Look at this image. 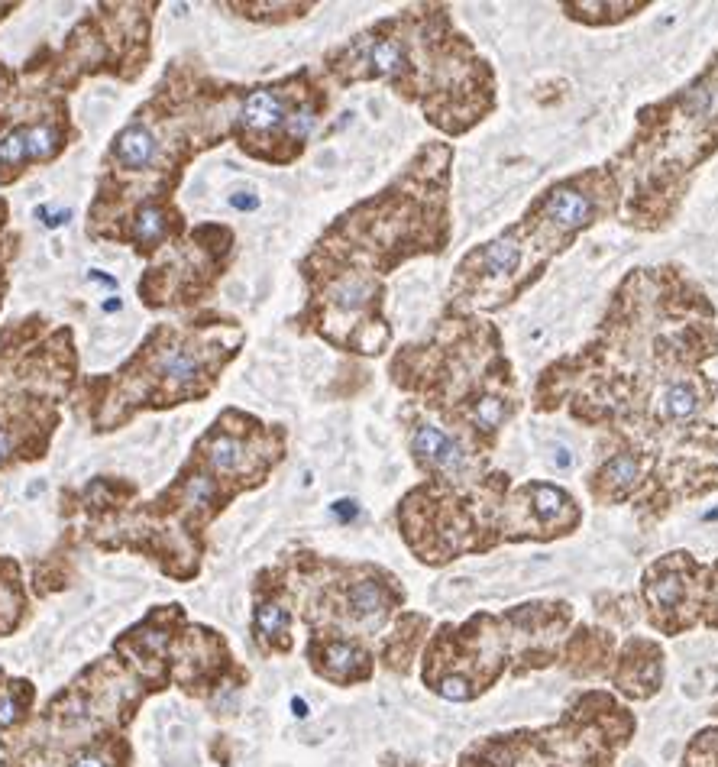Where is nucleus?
Returning <instances> with one entry per match:
<instances>
[{
	"label": "nucleus",
	"mask_w": 718,
	"mask_h": 767,
	"mask_svg": "<svg viewBox=\"0 0 718 767\" xmlns=\"http://www.w3.org/2000/svg\"><path fill=\"white\" fill-rule=\"evenodd\" d=\"M583 525V505L547 479L512 486L502 509V541H554Z\"/></svg>",
	"instance_id": "f3484780"
},
{
	"label": "nucleus",
	"mask_w": 718,
	"mask_h": 767,
	"mask_svg": "<svg viewBox=\"0 0 718 767\" xmlns=\"http://www.w3.org/2000/svg\"><path fill=\"white\" fill-rule=\"evenodd\" d=\"M647 479V447L638 434H609V454L586 479L589 499L599 505H628L641 496Z\"/></svg>",
	"instance_id": "6ab92c4d"
},
{
	"label": "nucleus",
	"mask_w": 718,
	"mask_h": 767,
	"mask_svg": "<svg viewBox=\"0 0 718 767\" xmlns=\"http://www.w3.org/2000/svg\"><path fill=\"white\" fill-rule=\"evenodd\" d=\"M159 0L146 4H98L65 36L59 49H36L23 78L36 88L72 94L85 78L114 75L123 85L140 81L153 62V20Z\"/></svg>",
	"instance_id": "f8f14e48"
},
{
	"label": "nucleus",
	"mask_w": 718,
	"mask_h": 767,
	"mask_svg": "<svg viewBox=\"0 0 718 767\" xmlns=\"http://www.w3.org/2000/svg\"><path fill=\"white\" fill-rule=\"evenodd\" d=\"M288 450L285 424H266L262 418L243 412V408H224L195 444L191 454L178 467L175 479L156 499L143 502L140 509H127L120 496L127 492V479L120 476H94L78 492V499L91 509H114L130 515L133 534L153 538V560H159L169 577L191 580L198 577L204 557V531L227 505L269 483L279 470ZM136 541V544H140ZM133 544V551H136Z\"/></svg>",
	"instance_id": "20e7f679"
},
{
	"label": "nucleus",
	"mask_w": 718,
	"mask_h": 767,
	"mask_svg": "<svg viewBox=\"0 0 718 767\" xmlns=\"http://www.w3.org/2000/svg\"><path fill=\"white\" fill-rule=\"evenodd\" d=\"M246 344L233 314L198 311L188 321L156 324L127 360L107 376L78 379L75 405L94 434H114L143 412L204 402Z\"/></svg>",
	"instance_id": "0eeeda50"
},
{
	"label": "nucleus",
	"mask_w": 718,
	"mask_h": 767,
	"mask_svg": "<svg viewBox=\"0 0 718 767\" xmlns=\"http://www.w3.org/2000/svg\"><path fill=\"white\" fill-rule=\"evenodd\" d=\"M330 111V88L314 68L250 85L243 91L230 140L256 162L285 169L305 156L317 123Z\"/></svg>",
	"instance_id": "ddd939ff"
},
{
	"label": "nucleus",
	"mask_w": 718,
	"mask_h": 767,
	"mask_svg": "<svg viewBox=\"0 0 718 767\" xmlns=\"http://www.w3.org/2000/svg\"><path fill=\"white\" fill-rule=\"evenodd\" d=\"M402 424L408 431V454L427 483L466 486L492 470L486 460L469 454L457 437L440 428V424H434L431 415L414 402L402 408Z\"/></svg>",
	"instance_id": "a211bd4d"
},
{
	"label": "nucleus",
	"mask_w": 718,
	"mask_h": 767,
	"mask_svg": "<svg viewBox=\"0 0 718 767\" xmlns=\"http://www.w3.org/2000/svg\"><path fill=\"white\" fill-rule=\"evenodd\" d=\"M334 515H340L343 522H350V518H356V502H350V499L334 502Z\"/></svg>",
	"instance_id": "c85d7f7f"
},
{
	"label": "nucleus",
	"mask_w": 718,
	"mask_h": 767,
	"mask_svg": "<svg viewBox=\"0 0 718 767\" xmlns=\"http://www.w3.org/2000/svg\"><path fill=\"white\" fill-rule=\"evenodd\" d=\"M33 696L36 690L30 680H7V674L0 670V732H10L13 725L30 716Z\"/></svg>",
	"instance_id": "b1692460"
},
{
	"label": "nucleus",
	"mask_w": 718,
	"mask_h": 767,
	"mask_svg": "<svg viewBox=\"0 0 718 767\" xmlns=\"http://www.w3.org/2000/svg\"><path fill=\"white\" fill-rule=\"evenodd\" d=\"M647 7H651L647 0H641V4H570V0H566L563 4L566 17L576 20V23H586V26L621 23V20H628V17H634V13H641Z\"/></svg>",
	"instance_id": "393cba45"
},
{
	"label": "nucleus",
	"mask_w": 718,
	"mask_h": 767,
	"mask_svg": "<svg viewBox=\"0 0 718 767\" xmlns=\"http://www.w3.org/2000/svg\"><path fill=\"white\" fill-rule=\"evenodd\" d=\"M237 256V234L227 224L191 227L182 240L169 243L143 272L136 295L153 311L198 308L217 292L220 279Z\"/></svg>",
	"instance_id": "4468645a"
},
{
	"label": "nucleus",
	"mask_w": 718,
	"mask_h": 767,
	"mask_svg": "<svg viewBox=\"0 0 718 767\" xmlns=\"http://www.w3.org/2000/svg\"><path fill=\"white\" fill-rule=\"evenodd\" d=\"M570 619L566 602H524L502 619L479 612L463 628L444 625L424 651V683L450 703L476 700L515 657L528 667L554 664Z\"/></svg>",
	"instance_id": "9d476101"
},
{
	"label": "nucleus",
	"mask_w": 718,
	"mask_h": 767,
	"mask_svg": "<svg viewBox=\"0 0 718 767\" xmlns=\"http://www.w3.org/2000/svg\"><path fill=\"white\" fill-rule=\"evenodd\" d=\"M715 311L680 266L631 269L583 347L541 369L531 408L605 434H660L670 386L696 379L718 347Z\"/></svg>",
	"instance_id": "f257e3e1"
},
{
	"label": "nucleus",
	"mask_w": 718,
	"mask_h": 767,
	"mask_svg": "<svg viewBox=\"0 0 718 767\" xmlns=\"http://www.w3.org/2000/svg\"><path fill=\"white\" fill-rule=\"evenodd\" d=\"M4 564H7V560H0V570H4Z\"/></svg>",
	"instance_id": "473e14b6"
},
{
	"label": "nucleus",
	"mask_w": 718,
	"mask_h": 767,
	"mask_svg": "<svg viewBox=\"0 0 718 767\" xmlns=\"http://www.w3.org/2000/svg\"><path fill=\"white\" fill-rule=\"evenodd\" d=\"M78 136L68 94L23 88L7 127L0 130V188L17 185L30 169L55 162Z\"/></svg>",
	"instance_id": "dca6fc26"
},
{
	"label": "nucleus",
	"mask_w": 718,
	"mask_h": 767,
	"mask_svg": "<svg viewBox=\"0 0 718 767\" xmlns=\"http://www.w3.org/2000/svg\"><path fill=\"white\" fill-rule=\"evenodd\" d=\"M65 767H123V758L117 755L114 745L91 742V745H81L75 755L68 758Z\"/></svg>",
	"instance_id": "bb28decb"
},
{
	"label": "nucleus",
	"mask_w": 718,
	"mask_h": 767,
	"mask_svg": "<svg viewBox=\"0 0 718 767\" xmlns=\"http://www.w3.org/2000/svg\"><path fill=\"white\" fill-rule=\"evenodd\" d=\"M253 638L262 654L292 651V602H288V573L269 567L256 577Z\"/></svg>",
	"instance_id": "412c9836"
},
{
	"label": "nucleus",
	"mask_w": 718,
	"mask_h": 767,
	"mask_svg": "<svg viewBox=\"0 0 718 767\" xmlns=\"http://www.w3.org/2000/svg\"><path fill=\"white\" fill-rule=\"evenodd\" d=\"M389 376L486 463L524 405L499 324L450 305L424 340L395 350Z\"/></svg>",
	"instance_id": "423d86ee"
},
{
	"label": "nucleus",
	"mask_w": 718,
	"mask_h": 767,
	"mask_svg": "<svg viewBox=\"0 0 718 767\" xmlns=\"http://www.w3.org/2000/svg\"><path fill=\"white\" fill-rule=\"evenodd\" d=\"M292 709H295V716H298V719H305V716H308V703H305V700H295V703H292Z\"/></svg>",
	"instance_id": "c756f323"
},
{
	"label": "nucleus",
	"mask_w": 718,
	"mask_h": 767,
	"mask_svg": "<svg viewBox=\"0 0 718 767\" xmlns=\"http://www.w3.org/2000/svg\"><path fill=\"white\" fill-rule=\"evenodd\" d=\"M453 159V143H421L389 185L321 230L298 263L308 292L288 321L298 334L353 356H382L392 347L389 276L418 256H440L453 240Z\"/></svg>",
	"instance_id": "f03ea898"
},
{
	"label": "nucleus",
	"mask_w": 718,
	"mask_h": 767,
	"mask_svg": "<svg viewBox=\"0 0 718 767\" xmlns=\"http://www.w3.org/2000/svg\"><path fill=\"white\" fill-rule=\"evenodd\" d=\"M308 661L317 677L337 683V687L366 683L376 670V657L369 654V648H363V641L337 635H311Z\"/></svg>",
	"instance_id": "4be33fe9"
},
{
	"label": "nucleus",
	"mask_w": 718,
	"mask_h": 767,
	"mask_svg": "<svg viewBox=\"0 0 718 767\" xmlns=\"http://www.w3.org/2000/svg\"><path fill=\"white\" fill-rule=\"evenodd\" d=\"M13 10H20V4H0V23H4V20L10 17Z\"/></svg>",
	"instance_id": "7c9ffc66"
},
{
	"label": "nucleus",
	"mask_w": 718,
	"mask_h": 767,
	"mask_svg": "<svg viewBox=\"0 0 718 767\" xmlns=\"http://www.w3.org/2000/svg\"><path fill=\"white\" fill-rule=\"evenodd\" d=\"M327 88L389 85L450 140H460L499 107V78L447 4H411L369 23L321 59Z\"/></svg>",
	"instance_id": "7ed1b4c3"
},
{
	"label": "nucleus",
	"mask_w": 718,
	"mask_h": 767,
	"mask_svg": "<svg viewBox=\"0 0 718 767\" xmlns=\"http://www.w3.org/2000/svg\"><path fill=\"white\" fill-rule=\"evenodd\" d=\"M718 149V56L686 88L644 104L631 140L605 162L621 188V224L664 230L689 191V178Z\"/></svg>",
	"instance_id": "6e6552de"
},
{
	"label": "nucleus",
	"mask_w": 718,
	"mask_h": 767,
	"mask_svg": "<svg viewBox=\"0 0 718 767\" xmlns=\"http://www.w3.org/2000/svg\"><path fill=\"white\" fill-rule=\"evenodd\" d=\"M237 208H256V198H233Z\"/></svg>",
	"instance_id": "2f4dec72"
},
{
	"label": "nucleus",
	"mask_w": 718,
	"mask_h": 767,
	"mask_svg": "<svg viewBox=\"0 0 718 767\" xmlns=\"http://www.w3.org/2000/svg\"><path fill=\"white\" fill-rule=\"evenodd\" d=\"M334 580L321 583V593L305 609V622L311 635H379L392 615L402 609L405 590L389 570L372 564H337L330 560Z\"/></svg>",
	"instance_id": "2eb2a0df"
},
{
	"label": "nucleus",
	"mask_w": 718,
	"mask_h": 767,
	"mask_svg": "<svg viewBox=\"0 0 718 767\" xmlns=\"http://www.w3.org/2000/svg\"><path fill=\"white\" fill-rule=\"evenodd\" d=\"M612 680L621 693L634 696V700H647V696L660 690V680H664V654H660L654 641L634 638L625 654H621Z\"/></svg>",
	"instance_id": "5701e85b"
},
{
	"label": "nucleus",
	"mask_w": 718,
	"mask_h": 767,
	"mask_svg": "<svg viewBox=\"0 0 718 767\" xmlns=\"http://www.w3.org/2000/svg\"><path fill=\"white\" fill-rule=\"evenodd\" d=\"M20 81H23V75L17 72L13 65H7V62H0V130L7 127V120H10V111H13V101L20 98Z\"/></svg>",
	"instance_id": "cd10ccee"
},
{
	"label": "nucleus",
	"mask_w": 718,
	"mask_h": 767,
	"mask_svg": "<svg viewBox=\"0 0 718 767\" xmlns=\"http://www.w3.org/2000/svg\"><path fill=\"white\" fill-rule=\"evenodd\" d=\"M78 379L75 331L68 324L30 314L0 331V473L46 460Z\"/></svg>",
	"instance_id": "1a4fd4ad"
},
{
	"label": "nucleus",
	"mask_w": 718,
	"mask_h": 767,
	"mask_svg": "<svg viewBox=\"0 0 718 767\" xmlns=\"http://www.w3.org/2000/svg\"><path fill=\"white\" fill-rule=\"evenodd\" d=\"M23 237L10 227V204L7 198H0V311H4L7 289H10V263L20 256Z\"/></svg>",
	"instance_id": "a878e982"
},
{
	"label": "nucleus",
	"mask_w": 718,
	"mask_h": 767,
	"mask_svg": "<svg viewBox=\"0 0 718 767\" xmlns=\"http://www.w3.org/2000/svg\"><path fill=\"white\" fill-rule=\"evenodd\" d=\"M512 476L489 470L476 483H418L395 509V522L408 551L421 564H450L463 554H486L502 544V509Z\"/></svg>",
	"instance_id": "9b49d317"
},
{
	"label": "nucleus",
	"mask_w": 718,
	"mask_h": 767,
	"mask_svg": "<svg viewBox=\"0 0 718 767\" xmlns=\"http://www.w3.org/2000/svg\"><path fill=\"white\" fill-rule=\"evenodd\" d=\"M243 91L246 85L214 78L195 56L165 65L153 94L107 146L85 230L130 204L175 201L191 162L230 140Z\"/></svg>",
	"instance_id": "39448f33"
},
{
	"label": "nucleus",
	"mask_w": 718,
	"mask_h": 767,
	"mask_svg": "<svg viewBox=\"0 0 718 767\" xmlns=\"http://www.w3.org/2000/svg\"><path fill=\"white\" fill-rule=\"evenodd\" d=\"M693 567H696L693 554L673 551L644 570L641 599L647 606V615H651V625L660 628V632L667 635L683 632V606L689 599V573H693Z\"/></svg>",
	"instance_id": "aec40b11"
}]
</instances>
